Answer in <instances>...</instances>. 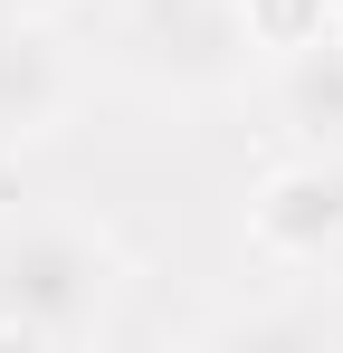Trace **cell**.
<instances>
[{"mask_svg": "<svg viewBox=\"0 0 343 353\" xmlns=\"http://www.w3.org/2000/svg\"><path fill=\"white\" fill-rule=\"evenodd\" d=\"M76 105V58L48 19H0V143H39Z\"/></svg>", "mask_w": 343, "mask_h": 353, "instance_id": "3957f363", "label": "cell"}, {"mask_svg": "<svg viewBox=\"0 0 343 353\" xmlns=\"http://www.w3.org/2000/svg\"><path fill=\"white\" fill-rule=\"evenodd\" d=\"M277 115H286V134L305 153H334L343 163V39L334 29L277 58Z\"/></svg>", "mask_w": 343, "mask_h": 353, "instance_id": "277c9868", "label": "cell"}, {"mask_svg": "<svg viewBox=\"0 0 343 353\" xmlns=\"http://www.w3.org/2000/svg\"><path fill=\"white\" fill-rule=\"evenodd\" d=\"M229 19H238V48H305V39H324L334 29V0H229Z\"/></svg>", "mask_w": 343, "mask_h": 353, "instance_id": "5b68a950", "label": "cell"}, {"mask_svg": "<svg viewBox=\"0 0 343 353\" xmlns=\"http://www.w3.org/2000/svg\"><path fill=\"white\" fill-rule=\"evenodd\" d=\"M248 239L277 268H343V163L295 153L248 191Z\"/></svg>", "mask_w": 343, "mask_h": 353, "instance_id": "7a4b0ae2", "label": "cell"}, {"mask_svg": "<svg viewBox=\"0 0 343 353\" xmlns=\"http://www.w3.org/2000/svg\"><path fill=\"white\" fill-rule=\"evenodd\" d=\"M124 258L76 220H19L0 239V344H86L114 315Z\"/></svg>", "mask_w": 343, "mask_h": 353, "instance_id": "6da1fadb", "label": "cell"}, {"mask_svg": "<svg viewBox=\"0 0 343 353\" xmlns=\"http://www.w3.org/2000/svg\"><path fill=\"white\" fill-rule=\"evenodd\" d=\"M334 39H343V0H334Z\"/></svg>", "mask_w": 343, "mask_h": 353, "instance_id": "8992f818", "label": "cell"}]
</instances>
